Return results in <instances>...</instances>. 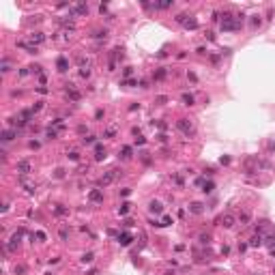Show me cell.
<instances>
[{
	"label": "cell",
	"mask_w": 275,
	"mask_h": 275,
	"mask_svg": "<svg viewBox=\"0 0 275 275\" xmlns=\"http://www.w3.org/2000/svg\"><path fill=\"white\" fill-rule=\"evenodd\" d=\"M241 24H243V15L232 17L230 13H223V19H221V30H226V32H230V30H239V28H241Z\"/></svg>",
	"instance_id": "cell-1"
},
{
	"label": "cell",
	"mask_w": 275,
	"mask_h": 275,
	"mask_svg": "<svg viewBox=\"0 0 275 275\" xmlns=\"http://www.w3.org/2000/svg\"><path fill=\"white\" fill-rule=\"evenodd\" d=\"M116 176H118V170H108V172L103 174V176L99 179V185H101V187H108L110 183H114V179H116Z\"/></svg>",
	"instance_id": "cell-2"
},
{
	"label": "cell",
	"mask_w": 275,
	"mask_h": 275,
	"mask_svg": "<svg viewBox=\"0 0 275 275\" xmlns=\"http://www.w3.org/2000/svg\"><path fill=\"white\" fill-rule=\"evenodd\" d=\"M176 127H179V129H181V131H183L187 138H189V136H193V125H191L187 118H181V120H176Z\"/></svg>",
	"instance_id": "cell-3"
},
{
	"label": "cell",
	"mask_w": 275,
	"mask_h": 275,
	"mask_svg": "<svg viewBox=\"0 0 275 275\" xmlns=\"http://www.w3.org/2000/svg\"><path fill=\"white\" fill-rule=\"evenodd\" d=\"M176 22H179V24H183L185 28H191V30H196V28H198V22H196V19H189V15H185V13H181V15L176 17Z\"/></svg>",
	"instance_id": "cell-4"
},
{
	"label": "cell",
	"mask_w": 275,
	"mask_h": 275,
	"mask_svg": "<svg viewBox=\"0 0 275 275\" xmlns=\"http://www.w3.org/2000/svg\"><path fill=\"white\" fill-rule=\"evenodd\" d=\"M15 170L22 174V176H26V174H30L32 166H30V161H28V159H19V161H17V166H15Z\"/></svg>",
	"instance_id": "cell-5"
},
{
	"label": "cell",
	"mask_w": 275,
	"mask_h": 275,
	"mask_svg": "<svg viewBox=\"0 0 275 275\" xmlns=\"http://www.w3.org/2000/svg\"><path fill=\"white\" fill-rule=\"evenodd\" d=\"M65 90H67V97L71 99V101H80V99H82L80 90H75V86H73V84H65Z\"/></svg>",
	"instance_id": "cell-6"
},
{
	"label": "cell",
	"mask_w": 275,
	"mask_h": 275,
	"mask_svg": "<svg viewBox=\"0 0 275 275\" xmlns=\"http://www.w3.org/2000/svg\"><path fill=\"white\" fill-rule=\"evenodd\" d=\"M148 211L155 213V215H161L163 213V204L159 202V200H151V202H148Z\"/></svg>",
	"instance_id": "cell-7"
},
{
	"label": "cell",
	"mask_w": 275,
	"mask_h": 275,
	"mask_svg": "<svg viewBox=\"0 0 275 275\" xmlns=\"http://www.w3.org/2000/svg\"><path fill=\"white\" fill-rule=\"evenodd\" d=\"M19 239H22V232H15V234L11 236V241L7 243V249H9V252H15V249H17V245H19Z\"/></svg>",
	"instance_id": "cell-8"
},
{
	"label": "cell",
	"mask_w": 275,
	"mask_h": 275,
	"mask_svg": "<svg viewBox=\"0 0 275 275\" xmlns=\"http://www.w3.org/2000/svg\"><path fill=\"white\" fill-rule=\"evenodd\" d=\"M95 159H97V161L106 159V148H103L101 142H97V144H95Z\"/></svg>",
	"instance_id": "cell-9"
},
{
	"label": "cell",
	"mask_w": 275,
	"mask_h": 275,
	"mask_svg": "<svg viewBox=\"0 0 275 275\" xmlns=\"http://www.w3.org/2000/svg\"><path fill=\"white\" fill-rule=\"evenodd\" d=\"M88 200H90V202H103V191L101 189H92L88 193Z\"/></svg>",
	"instance_id": "cell-10"
},
{
	"label": "cell",
	"mask_w": 275,
	"mask_h": 275,
	"mask_svg": "<svg viewBox=\"0 0 275 275\" xmlns=\"http://www.w3.org/2000/svg\"><path fill=\"white\" fill-rule=\"evenodd\" d=\"M131 241H133V236H131L129 232H122V234L118 236V243H120L122 247H127V245H131Z\"/></svg>",
	"instance_id": "cell-11"
},
{
	"label": "cell",
	"mask_w": 275,
	"mask_h": 275,
	"mask_svg": "<svg viewBox=\"0 0 275 275\" xmlns=\"http://www.w3.org/2000/svg\"><path fill=\"white\" fill-rule=\"evenodd\" d=\"M56 67H58V71H60V73H65V71L69 69V60H67L65 56H58V60H56Z\"/></svg>",
	"instance_id": "cell-12"
},
{
	"label": "cell",
	"mask_w": 275,
	"mask_h": 275,
	"mask_svg": "<svg viewBox=\"0 0 275 275\" xmlns=\"http://www.w3.org/2000/svg\"><path fill=\"white\" fill-rule=\"evenodd\" d=\"M17 138V131L15 129H5L2 131V142H11V140H15Z\"/></svg>",
	"instance_id": "cell-13"
},
{
	"label": "cell",
	"mask_w": 275,
	"mask_h": 275,
	"mask_svg": "<svg viewBox=\"0 0 275 275\" xmlns=\"http://www.w3.org/2000/svg\"><path fill=\"white\" fill-rule=\"evenodd\" d=\"M202 211H204V204L202 202H191L189 204V213H193V215H200Z\"/></svg>",
	"instance_id": "cell-14"
},
{
	"label": "cell",
	"mask_w": 275,
	"mask_h": 275,
	"mask_svg": "<svg viewBox=\"0 0 275 275\" xmlns=\"http://www.w3.org/2000/svg\"><path fill=\"white\" fill-rule=\"evenodd\" d=\"M221 221H223V226H226V228H232L234 226V215L232 213H226V215L221 217Z\"/></svg>",
	"instance_id": "cell-15"
},
{
	"label": "cell",
	"mask_w": 275,
	"mask_h": 275,
	"mask_svg": "<svg viewBox=\"0 0 275 275\" xmlns=\"http://www.w3.org/2000/svg\"><path fill=\"white\" fill-rule=\"evenodd\" d=\"M54 213H56L58 217H62V215H69V206H65V204H56V206H54Z\"/></svg>",
	"instance_id": "cell-16"
},
{
	"label": "cell",
	"mask_w": 275,
	"mask_h": 275,
	"mask_svg": "<svg viewBox=\"0 0 275 275\" xmlns=\"http://www.w3.org/2000/svg\"><path fill=\"white\" fill-rule=\"evenodd\" d=\"M82 13H88V7L86 5H78L71 9V15H82Z\"/></svg>",
	"instance_id": "cell-17"
},
{
	"label": "cell",
	"mask_w": 275,
	"mask_h": 275,
	"mask_svg": "<svg viewBox=\"0 0 275 275\" xmlns=\"http://www.w3.org/2000/svg\"><path fill=\"white\" fill-rule=\"evenodd\" d=\"M262 245V234H254L249 239V247H260Z\"/></svg>",
	"instance_id": "cell-18"
},
{
	"label": "cell",
	"mask_w": 275,
	"mask_h": 275,
	"mask_svg": "<svg viewBox=\"0 0 275 275\" xmlns=\"http://www.w3.org/2000/svg\"><path fill=\"white\" fill-rule=\"evenodd\" d=\"M118 157H122V159H129L131 157V146H122L120 148V155Z\"/></svg>",
	"instance_id": "cell-19"
},
{
	"label": "cell",
	"mask_w": 275,
	"mask_h": 275,
	"mask_svg": "<svg viewBox=\"0 0 275 275\" xmlns=\"http://www.w3.org/2000/svg\"><path fill=\"white\" fill-rule=\"evenodd\" d=\"M43 39H45V37H43L41 32H32V35H30V41L35 43V47H37V43H41Z\"/></svg>",
	"instance_id": "cell-20"
},
{
	"label": "cell",
	"mask_w": 275,
	"mask_h": 275,
	"mask_svg": "<svg viewBox=\"0 0 275 275\" xmlns=\"http://www.w3.org/2000/svg\"><path fill=\"white\" fill-rule=\"evenodd\" d=\"M213 189H215L213 181H204V183H202V191H204V193H211Z\"/></svg>",
	"instance_id": "cell-21"
},
{
	"label": "cell",
	"mask_w": 275,
	"mask_h": 275,
	"mask_svg": "<svg viewBox=\"0 0 275 275\" xmlns=\"http://www.w3.org/2000/svg\"><path fill=\"white\" fill-rule=\"evenodd\" d=\"M249 219H252V215H249V211H243V213L239 215V221H241V223H247Z\"/></svg>",
	"instance_id": "cell-22"
},
{
	"label": "cell",
	"mask_w": 275,
	"mask_h": 275,
	"mask_svg": "<svg viewBox=\"0 0 275 275\" xmlns=\"http://www.w3.org/2000/svg\"><path fill=\"white\" fill-rule=\"evenodd\" d=\"M129 209H131V204H129V202L120 204V209H118V215H127V213H129Z\"/></svg>",
	"instance_id": "cell-23"
},
{
	"label": "cell",
	"mask_w": 275,
	"mask_h": 275,
	"mask_svg": "<svg viewBox=\"0 0 275 275\" xmlns=\"http://www.w3.org/2000/svg\"><path fill=\"white\" fill-rule=\"evenodd\" d=\"M183 103H185V106H193V95L185 92V95H183Z\"/></svg>",
	"instance_id": "cell-24"
},
{
	"label": "cell",
	"mask_w": 275,
	"mask_h": 275,
	"mask_svg": "<svg viewBox=\"0 0 275 275\" xmlns=\"http://www.w3.org/2000/svg\"><path fill=\"white\" fill-rule=\"evenodd\" d=\"M172 7V2H155L153 5V9H170Z\"/></svg>",
	"instance_id": "cell-25"
},
{
	"label": "cell",
	"mask_w": 275,
	"mask_h": 275,
	"mask_svg": "<svg viewBox=\"0 0 275 275\" xmlns=\"http://www.w3.org/2000/svg\"><path fill=\"white\" fill-rule=\"evenodd\" d=\"M92 258H95V254H92V252H86V254L82 256V262H84V264H86V262H92Z\"/></svg>",
	"instance_id": "cell-26"
},
{
	"label": "cell",
	"mask_w": 275,
	"mask_h": 275,
	"mask_svg": "<svg viewBox=\"0 0 275 275\" xmlns=\"http://www.w3.org/2000/svg\"><path fill=\"white\" fill-rule=\"evenodd\" d=\"M163 78H166V69L161 67V69H157V71H155V80H163Z\"/></svg>",
	"instance_id": "cell-27"
},
{
	"label": "cell",
	"mask_w": 275,
	"mask_h": 275,
	"mask_svg": "<svg viewBox=\"0 0 275 275\" xmlns=\"http://www.w3.org/2000/svg\"><path fill=\"white\" fill-rule=\"evenodd\" d=\"M92 37H95V39H106V37H108V30H95Z\"/></svg>",
	"instance_id": "cell-28"
},
{
	"label": "cell",
	"mask_w": 275,
	"mask_h": 275,
	"mask_svg": "<svg viewBox=\"0 0 275 275\" xmlns=\"http://www.w3.org/2000/svg\"><path fill=\"white\" fill-rule=\"evenodd\" d=\"M45 136H47V140H54V138H56V136H58V131H56V129H52V127H49V129H47V133H45Z\"/></svg>",
	"instance_id": "cell-29"
},
{
	"label": "cell",
	"mask_w": 275,
	"mask_h": 275,
	"mask_svg": "<svg viewBox=\"0 0 275 275\" xmlns=\"http://www.w3.org/2000/svg\"><path fill=\"white\" fill-rule=\"evenodd\" d=\"M67 157H69L71 161H80V153H75V151H71V153L67 155Z\"/></svg>",
	"instance_id": "cell-30"
},
{
	"label": "cell",
	"mask_w": 275,
	"mask_h": 275,
	"mask_svg": "<svg viewBox=\"0 0 275 275\" xmlns=\"http://www.w3.org/2000/svg\"><path fill=\"white\" fill-rule=\"evenodd\" d=\"M155 101H157L159 106H166V103H168V97H163V95H159V97L155 99Z\"/></svg>",
	"instance_id": "cell-31"
},
{
	"label": "cell",
	"mask_w": 275,
	"mask_h": 275,
	"mask_svg": "<svg viewBox=\"0 0 275 275\" xmlns=\"http://www.w3.org/2000/svg\"><path fill=\"white\" fill-rule=\"evenodd\" d=\"M114 133H116V127H108L106 129V138H112Z\"/></svg>",
	"instance_id": "cell-32"
},
{
	"label": "cell",
	"mask_w": 275,
	"mask_h": 275,
	"mask_svg": "<svg viewBox=\"0 0 275 275\" xmlns=\"http://www.w3.org/2000/svg\"><path fill=\"white\" fill-rule=\"evenodd\" d=\"M41 110H43V101H39L37 106H32V112H35V114H37V112H41Z\"/></svg>",
	"instance_id": "cell-33"
},
{
	"label": "cell",
	"mask_w": 275,
	"mask_h": 275,
	"mask_svg": "<svg viewBox=\"0 0 275 275\" xmlns=\"http://www.w3.org/2000/svg\"><path fill=\"white\" fill-rule=\"evenodd\" d=\"M67 236H69V232H67V228H60V239H62V241H67Z\"/></svg>",
	"instance_id": "cell-34"
},
{
	"label": "cell",
	"mask_w": 275,
	"mask_h": 275,
	"mask_svg": "<svg viewBox=\"0 0 275 275\" xmlns=\"http://www.w3.org/2000/svg\"><path fill=\"white\" fill-rule=\"evenodd\" d=\"M54 176H56V179H62V176H65V170H62V168H58V170H56V174H54Z\"/></svg>",
	"instance_id": "cell-35"
},
{
	"label": "cell",
	"mask_w": 275,
	"mask_h": 275,
	"mask_svg": "<svg viewBox=\"0 0 275 275\" xmlns=\"http://www.w3.org/2000/svg\"><path fill=\"white\" fill-rule=\"evenodd\" d=\"M131 73H133V69H131V67H127V69H125V71H122V75H125V78H129V75H131Z\"/></svg>",
	"instance_id": "cell-36"
},
{
	"label": "cell",
	"mask_w": 275,
	"mask_h": 275,
	"mask_svg": "<svg viewBox=\"0 0 275 275\" xmlns=\"http://www.w3.org/2000/svg\"><path fill=\"white\" fill-rule=\"evenodd\" d=\"M92 142H95V136H86L84 138V144H92Z\"/></svg>",
	"instance_id": "cell-37"
},
{
	"label": "cell",
	"mask_w": 275,
	"mask_h": 275,
	"mask_svg": "<svg viewBox=\"0 0 275 275\" xmlns=\"http://www.w3.org/2000/svg\"><path fill=\"white\" fill-rule=\"evenodd\" d=\"M170 223H172L170 217H163V219H161V226H170Z\"/></svg>",
	"instance_id": "cell-38"
},
{
	"label": "cell",
	"mask_w": 275,
	"mask_h": 275,
	"mask_svg": "<svg viewBox=\"0 0 275 275\" xmlns=\"http://www.w3.org/2000/svg\"><path fill=\"white\" fill-rule=\"evenodd\" d=\"M209 241H211L209 234H202V236H200V243H209Z\"/></svg>",
	"instance_id": "cell-39"
},
{
	"label": "cell",
	"mask_w": 275,
	"mask_h": 275,
	"mask_svg": "<svg viewBox=\"0 0 275 275\" xmlns=\"http://www.w3.org/2000/svg\"><path fill=\"white\" fill-rule=\"evenodd\" d=\"M80 75H82V78H88V75H90V71H88V69H82V71H80Z\"/></svg>",
	"instance_id": "cell-40"
},
{
	"label": "cell",
	"mask_w": 275,
	"mask_h": 275,
	"mask_svg": "<svg viewBox=\"0 0 275 275\" xmlns=\"http://www.w3.org/2000/svg\"><path fill=\"white\" fill-rule=\"evenodd\" d=\"M95 118H97V120L103 118V110H97V112H95Z\"/></svg>",
	"instance_id": "cell-41"
},
{
	"label": "cell",
	"mask_w": 275,
	"mask_h": 275,
	"mask_svg": "<svg viewBox=\"0 0 275 275\" xmlns=\"http://www.w3.org/2000/svg\"><path fill=\"white\" fill-rule=\"evenodd\" d=\"M37 239L39 241H45V232H37Z\"/></svg>",
	"instance_id": "cell-42"
},
{
	"label": "cell",
	"mask_w": 275,
	"mask_h": 275,
	"mask_svg": "<svg viewBox=\"0 0 275 275\" xmlns=\"http://www.w3.org/2000/svg\"><path fill=\"white\" fill-rule=\"evenodd\" d=\"M86 275H99V271H97V269H90V271H88Z\"/></svg>",
	"instance_id": "cell-43"
}]
</instances>
